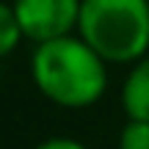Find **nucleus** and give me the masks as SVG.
Returning a JSON list of instances; mask_svg holds the SVG:
<instances>
[{
    "label": "nucleus",
    "instance_id": "nucleus-2",
    "mask_svg": "<svg viewBox=\"0 0 149 149\" xmlns=\"http://www.w3.org/2000/svg\"><path fill=\"white\" fill-rule=\"evenodd\" d=\"M77 36L108 64L133 66L149 53V0H83Z\"/></svg>",
    "mask_w": 149,
    "mask_h": 149
},
{
    "label": "nucleus",
    "instance_id": "nucleus-5",
    "mask_svg": "<svg viewBox=\"0 0 149 149\" xmlns=\"http://www.w3.org/2000/svg\"><path fill=\"white\" fill-rule=\"evenodd\" d=\"M22 39H25V31H22V25H19V19H17L14 8H11V3H3L0 6V55L8 58L22 44Z\"/></svg>",
    "mask_w": 149,
    "mask_h": 149
},
{
    "label": "nucleus",
    "instance_id": "nucleus-1",
    "mask_svg": "<svg viewBox=\"0 0 149 149\" xmlns=\"http://www.w3.org/2000/svg\"><path fill=\"white\" fill-rule=\"evenodd\" d=\"M108 61L86 39L61 36L36 44L31 55V80L53 105L83 111L102 100L108 88Z\"/></svg>",
    "mask_w": 149,
    "mask_h": 149
},
{
    "label": "nucleus",
    "instance_id": "nucleus-3",
    "mask_svg": "<svg viewBox=\"0 0 149 149\" xmlns=\"http://www.w3.org/2000/svg\"><path fill=\"white\" fill-rule=\"evenodd\" d=\"M80 6L83 0H11L25 39L33 44H44L77 31Z\"/></svg>",
    "mask_w": 149,
    "mask_h": 149
},
{
    "label": "nucleus",
    "instance_id": "nucleus-6",
    "mask_svg": "<svg viewBox=\"0 0 149 149\" xmlns=\"http://www.w3.org/2000/svg\"><path fill=\"white\" fill-rule=\"evenodd\" d=\"M119 149H149V122L127 119L119 133Z\"/></svg>",
    "mask_w": 149,
    "mask_h": 149
},
{
    "label": "nucleus",
    "instance_id": "nucleus-7",
    "mask_svg": "<svg viewBox=\"0 0 149 149\" xmlns=\"http://www.w3.org/2000/svg\"><path fill=\"white\" fill-rule=\"evenodd\" d=\"M33 149H88V146L77 138H69V135H53V138L39 141Z\"/></svg>",
    "mask_w": 149,
    "mask_h": 149
},
{
    "label": "nucleus",
    "instance_id": "nucleus-4",
    "mask_svg": "<svg viewBox=\"0 0 149 149\" xmlns=\"http://www.w3.org/2000/svg\"><path fill=\"white\" fill-rule=\"evenodd\" d=\"M119 100H122V111L127 119L149 122V53L130 66Z\"/></svg>",
    "mask_w": 149,
    "mask_h": 149
}]
</instances>
